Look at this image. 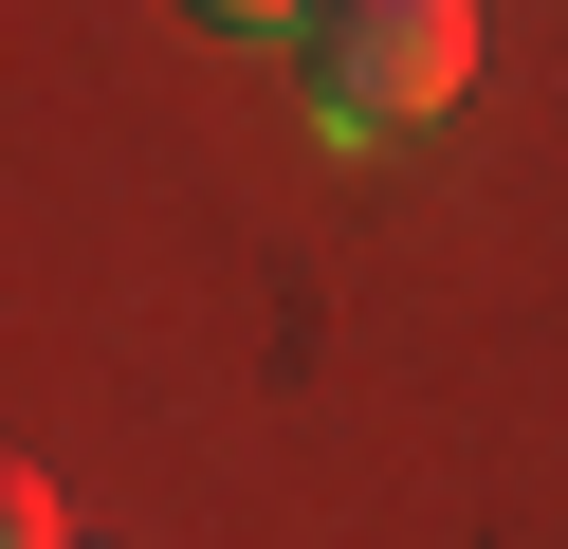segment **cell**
Segmentation results:
<instances>
[{
  "mask_svg": "<svg viewBox=\"0 0 568 549\" xmlns=\"http://www.w3.org/2000/svg\"><path fill=\"white\" fill-rule=\"evenodd\" d=\"M294 73H312V129H331V146H404V129L458 110L477 19H458V0H312Z\"/></svg>",
  "mask_w": 568,
  "mask_h": 549,
  "instance_id": "6da1fadb",
  "label": "cell"
},
{
  "mask_svg": "<svg viewBox=\"0 0 568 549\" xmlns=\"http://www.w3.org/2000/svg\"><path fill=\"white\" fill-rule=\"evenodd\" d=\"M184 19H221V37H312V0H184Z\"/></svg>",
  "mask_w": 568,
  "mask_h": 549,
  "instance_id": "7a4b0ae2",
  "label": "cell"
},
{
  "mask_svg": "<svg viewBox=\"0 0 568 549\" xmlns=\"http://www.w3.org/2000/svg\"><path fill=\"white\" fill-rule=\"evenodd\" d=\"M0 531H19V549H55V476H0Z\"/></svg>",
  "mask_w": 568,
  "mask_h": 549,
  "instance_id": "3957f363",
  "label": "cell"
}]
</instances>
